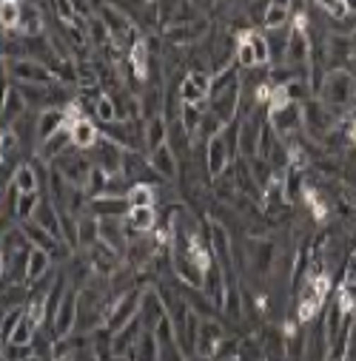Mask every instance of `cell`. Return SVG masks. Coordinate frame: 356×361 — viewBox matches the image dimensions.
Wrapping results in <instances>:
<instances>
[{
	"mask_svg": "<svg viewBox=\"0 0 356 361\" xmlns=\"http://www.w3.org/2000/svg\"><path fill=\"white\" fill-rule=\"evenodd\" d=\"M143 137H146V154H154L157 148L168 145V120L154 117V120L143 123Z\"/></svg>",
	"mask_w": 356,
	"mask_h": 361,
	"instance_id": "cell-21",
	"label": "cell"
},
{
	"mask_svg": "<svg viewBox=\"0 0 356 361\" xmlns=\"http://www.w3.org/2000/svg\"><path fill=\"white\" fill-rule=\"evenodd\" d=\"M268 126L280 140L305 131V103H285L280 109H268Z\"/></svg>",
	"mask_w": 356,
	"mask_h": 361,
	"instance_id": "cell-3",
	"label": "cell"
},
{
	"mask_svg": "<svg viewBox=\"0 0 356 361\" xmlns=\"http://www.w3.org/2000/svg\"><path fill=\"white\" fill-rule=\"evenodd\" d=\"M348 71L356 74V49H353V54H350V60H348Z\"/></svg>",
	"mask_w": 356,
	"mask_h": 361,
	"instance_id": "cell-48",
	"label": "cell"
},
{
	"mask_svg": "<svg viewBox=\"0 0 356 361\" xmlns=\"http://www.w3.org/2000/svg\"><path fill=\"white\" fill-rule=\"evenodd\" d=\"M345 276H348V279H356V250H350V256H348V264H345Z\"/></svg>",
	"mask_w": 356,
	"mask_h": 361,
	"instance_id": "cell-47",
	"label": "cell"
},
{
	"mask_svg": "<svg viewBox=\"0 0 356 361\" xmlns=\"http://www.w3.org/2000/svg\"><path fill=\"white\" fill-rule=\"evenodd\" d=\"M237 68L239 71H248V68H256V54H254V46L248 40V32L237 37Z\"/></svg>",
	"mask_w": 356,
	"mask_h": 361,
	"instance_id": "cell-35",
	"label": "cell"
},
{
	"mask_svg": "<svg viewBox=\"0 0 356 361\" xmlns=\"http://www.w3.org/2000/svg\"><path fill=\"white\" fill-rule=\"evenodd\" d=\"M350 43H353V49H356V32H353V35H350Z\"/></svg>",
	"mask_w": 356,
	"mask_h": 361,
	"instance_id": "cell-50",
	"label": "cell"
},
{
	"mask_svg": "<svg viewBox=\"0 0 356 361\" xmlns=\"http://www.w3.org/2000/svg\"><path fill=\"white\" fill-rule=\"evenodd\" d=\"M131 211L126 197H100V200H88V216L95 219H126Z\"/></svg>",
	"mask_w": 356,
	"mask_h": 361,
	"instance_id": "cell-9",
	"label": "cell"
},
{
	"mask_svg": "<svg viewBox=\"0 0 356 361\" xmlns=\"http://www.w3.org/2000/svg\"><path fill=\"white\" fill-rule=\"evenodd\" d=\"M69 120H66V111L63 109H49V111H40V120H37V145L46 142L49 137H54L60 128H66Z\"/></svg>",
	"mask_w": 356,
	"mask_h": 361,
	"instance_id": "cell-20",
	"label": "cell"
},
{
	"mask_svg": "<svg viewBox=\"0 0 356 361\" xmlns=\"http://www.w3.org/2000/svg\"><path fill=\"white\" fill-rule=\"evenodd\" d=\"M126 361H160V344H157L154 333L146 330V333L140 336V341L129 350Z\"/></svg>",
	"mask_w": 356,
	"mask_h": 361,
	"instance_id": "cell-26",
	"label": "cell"
},
{
	"mask_svg": "<svg viewBox=\"0 0 356 361\" xmlns=\"http://www.w3.org/2000/svg\"><path fill=\"white\" fill-rule=\"evenodd\" d=\"M245 262L248 270H254L256 279H271L277 267V245L271 239H254L245 247Z\"/></svg>",
	"mask_w": 356,
	"mask_h": 361,
	"instance_id": "cell-5",
	"label": "cell"
},
{
	"mask_svg": "<svg viewBox=\"0 0 356 361\" xmlns=\"http://www.w3.org/2000/svg\"><path fill=\"white\" fill-rule=\"evenodd\" d=\"M69 131H71V142H74V148H77V151H85V154H88V151H95L97 142L103 140L100 128L95 126V120H88V117L71 123Z\"/></svg>",
	"mask_w": 356,
	"mask_h": 361,
	"instance_id": "cell-14",
	"label": "cell"
},
{
	"mask_svg": "<svg viewBox=\"0 0 356 361\" xmlns=\"http://www.w3.org/2000/svg\"><path fill=\"white\" fill-rule=\"evenodd\" d=\"M191 361H214V358H211V355H194Z\"/></svg>",
	"mask_w": 356,
	"mask_h": 361,
	"instance_id": "cell-49",
	"label": "cell"
},
{
	"mask_svg": "<svg viewBox=\"0 0 356 361\" xmlns=\"http://www.w3.org/2000/svg\"><path fill=\"white\" fill-rule=\"evenodd\" d=\"M208 247L214 253L217 262H222L225 267H231V259H234V245H231V233L225 225L220 222H208Z\"/></svg>",
	"mask_w": 356,
	"mask_h": 361,
	"instance_id": "cell-13",
	"label": "cell"
},
{
	"mask_svg": "<svg viewBox=\"0 0 356 361\" xmlns=\"http://www.w3.org/2000/svg\"><path fill=\"white\" fill-rule=\"evenodd\" d=\"M92 154H95V157H92V162H95L100 171H106L109 176L123 173V159H126V151H123L117 142H112V140H106V137H103Z\"/></svg>",
	"mask_w": 356,
	"mask_h": 361,
	"instance_id": "cell-8",
	"label": "cell"
},
{
	"mask_svg": "<svg viewBox=\"0 0 356 361\" xmlns=\"http://www.w3.org/2000/svg\"><path fill=\"white\" fill-rule=\"evenodd\" d=\"M77 239L83 250H92L95 245H100V219L95 216H77Z\"/></svg>",
	"mask_w": 356,
	"mask_h": 361,
	"instance_id": "cell-25",
	"label": "cell"
},
{
	"mask_svg": "<svg viewBox=\"0 0 356 361\" xmlns=\"http://www.w3.org/2000/svg\"><path fill=\"white\" fill-rule=\"evenodd\" d=\"M26 111H29V106L20 94V88L6 82V92H4V123H6V128H12V123H18Z\"/></svg>",
	"mask_w": 356,
	"mask_h": 361,
	"instance_id": "cell-19",
	"label": "cell"
},
{
	"mask_svg": "<svg viewBox=\"0 0 356 361\" xmlns=\"http://www.w3.org/2000/svg\"><path fill=\"white\" fill-rule=\"evenodd\" d=\"M95 120L100 126H109V123H117V103L112 94H103L97 103H95Z\"/></svg>",
	"mask_w": 356,
	"mask_h": 361,
	"instance_id": "cell-37",
	"label": "cell"
},
{
	"mask_svg": "<svg viewBox=\"0 0 356 361\" xmlns=\"http://www.w3.org/2000/svg\"><path fill=\"white\" fill-rule=\"evenodd\" d=\"M316 100L331 109L339 117H345V111L356 103V74L348 71V68H331L325 77H322V85L316 92Z\"/></svg>",
	"mask_w": 356,
	"mask_h": 361,
	"instance_id": "cell-1",
	"label": "cell"
},
{
	"mask_svg": "<svg viewBox=\"0 0 356 361\" xmlns=\"http://www.w3.org/2000/svg\"><path fill=\"white\" fill-rule=\"evenodd\" d=\"M248 168H251V176H254V183L262 188V194H265V188H268L274 179H277V171L271 168V162L268 159H262V157H254V159H248Z\"/></svg>",
	"mask_w": 356,
	"mask_h": 361,
	"instance_id": "cell-33",
	"label": "cell"
},
{
	"mask_svg": "<svg viewBox=\"0 0 356 361\" xmlns=\"http://www.w3.org/2000/svg\"><path fill=\"white\" fill-rule=\"evenodd\" d=\"M20 20H23V4L20 0H4V4H0V23H4V32L18 35Z\"/></svg>",
	"mask_w": 356,
	"mask_h": 361,
	"instance_id": "cell-28",
	"label": "cell"
},
{
	"mask_svg": "<svg viewBox=\"0 0 356 361\" xmlns=\"http://www.w3.org/2000/svg\"><path fill=\"white\" fill-rule=\"evenodd\" d=\"M23 319H26V307H12V310H6V316H4V344L12 338L15 327H18Z\"/></svg>",
	"mask_w": 356,
	"mask_h": 361,
	"instance_id": "cell-41",
	"label": "cell"
},
{
	"mask_svg": "<svg viewBox=\"0 0 356 361\" xmlns=\"http://www.w3.org/2000/svg\"><path fill=\"white\" fill-rule=\"evenodd\" d=\"M183 302L197 313V316H203V319H211V313H217V307H214V302L200 290V288H186L183 285Z\"/></svg>",
	"mask_w": 356,
	"mask_h": 361,
	"instance_id": "cell-29",
	"label": "cell"
},
{
	"mask_svg": "<svg viewBox=\"0 0 356 361\" xmlns=\"http://www.w3.org/2000/svg\"><path fill=\"white\" fill-rule=\"evenodd\" d=\"M6 74L15 80V85H54L57 80H54V74L46 68V66H40V63H35V60H9L6 63Z\"/></svg>",
	"mask_w": 356,
	"mask_h": 361,
	"instance_id": "cell-6",
	"label": "cell"
},
{
	"mask_svg": "<svg viewBox=\"0 0 356 361\" xmlns=\"http://www.w3.org/2000/svg\"><path fill=\"white\" fill-rule=\"evenodd\" d=\"M248 40H251L254 54H256V68L271 66V51H268V40H265V32L251 29V32H248Z\"/></svg>",
	"mask_w": 356,
	"mask_h": 361,
	"instance_id": "cell-36",
	"label": "cell"
},
{
	"mask_svg": "<svg viewBox=\"0 0 356 361\" xmlns=\"http://www.w3.org/2000/svg\"><path fill=\"white\" fill-rule=\"evenodd\" d=\"M225 290H228V267L222 264V262H211L208 267H206V279H203V293L214 302V307L217 310H222V305H225Z\"/></svg>",
	"mask_w": 356,
	"mask_h": 361,
	"instance_id": "cell-7",
	"label": "cell"
},
{
	"mask_svg": "<svg viewBox=\"0 0 356 361\" xmlns=\"http://www.w3.org/2000/svg\"><path fill=\"white\" fill-rule=\"evenodd\" d=\"M88 264H92V270L95 274H103V276H112V274H117V270L123 267V253H117V250H112L109 245H95L92 250H88Z\"/></svg>",
	"mask_w": 356,
	"mask_h": 361,
	"instance_id": "cell-10",
	"label": "cell"
},
{
	"mask_svg": "<svg viewBox=\"0 0 356 361\" xmlns=\"http://www.w3.org/2000/svg\"><path fill=\"white\" fill-rule=\"evenodd\" d=\"M203 117H206V111H203V106H189V103H183V109H180V126H183V131L191 137V140H197V134H200V128H203Z\"/></svg>",
	"mask_w": 356,
	"mask_h": 361,
	"instance_id": "cell-31",
	"label": "cell"
},
{
	"mask_svg": "<svg viewBox=\"0 0 356 361\" xmlns=\"http://www.w3.org/2000/svg\"><path fill=\"white\" fill-rule=\"evenodd\" d=\"M126 225L131 233H140V236H148L160 228V216H157V208H131L129 216H126Z\"/></svg>",
	"mask_w": 356,
	"mask_h": 361,
	"instance_id": "cell-17",
	"label": "cell"
},
{
	"mask_svg": "<svg viewBox=\"0 0 356 361\" xmlns=\"http://www.w3.org/2000/svg\"><path fill=\"white\" fill-rule=\"evenodd\" d=\"M20 231H23V236L29 239V245L32 247H40V250H49V253H54L57 250V239L46 231V228H40L37 222H20Z\"/></svg>",
	"mask_w": 356,
	"mask_h": 361,
	"instance_id": "cell-24",
	"label": "cell"
},
{
	"mask_svg": "<svg viewBox=\"0 0 356 361\" xmlns=\"http://www.w3.org/2000/svg\"><path fill=\"white\" fill-rule=\"evenodd\" d=\"M114 361H120V358H114Z\"/></svg>",
	"mask_w": 356,
	"mask_h": 361,
	"instance_id": "cell-52",
	"label": "cell"
},
{
	"mask_svg": "<svg viewBox=\"0 0 356 361\" xmlns=\"http://www.w3.org/2000/svg\"><path fill=\"white\" fill-rule=\"evenodd\" d=\"M140 307H143V290H129L120 299H109V316H106V327L112 333L123 330L129 322L140 319Z\"/></svg>",
	"mask_w": 356,
	"mask_h": 361,
	"instance_id": "cell-4",
	"label": "cell"
},
{
	"mask_svg": "<svg viewBox=\"0 0 356 361\" xmlns=\"http://www.w3.org/2000/svg\"><path fill=\"white\" fill-rule=\"evenodd\" d=\"M262 361H265V358H262Z\"/></svg>",
	"mask_w": 356,
	"mask_h": 361,
	"instance_id": "cell-53",
	"label": "cell"
},
{
	"mask_svg": "<svg viewBox=\"0 0 356 361\" xmlns=\"http://www.w3.org/2000/svg\"><path fill=\"white\" fill-rule=\"evenodd\" d=\"M148 162H151V168L165 179V183H171V179L180 176V165H177V154L171 151V145H162V148H157L154 154H148Z\"/></svg>",
	"mask_w": 356,
	"mask_h": 361,
	"instance_id": "cell-18",
	"label": "cell"
},
{
	"mask_svg": "<svg viewBox=\"0 0 356 361\" xmlns=\"http://www.w3.org/2000/svg\"><path fill=\"white\" fill-rule=\"evenodd\" d=\"M288 37H291V26H285V29H268V32H265V40H268V51H271V66H285Z\"/></svg>",
	"mask_w": 356,
	"mask_h": 361,
	"instance_id": "cell-23",
	"label": "cell"
},
{
	"mask_svg": "<svg viewBox=\"0 0 356 361\" xmlns=\"http://www.w3.org/2000/svg\"><path fill=\"white\" fill-rule=\"evenodd\" d=\"M131 208H157V188L146 185V183H134L131 191L126 194Z\"/></svg>",
	"mask_w": 356,
	"mask_h": 361,
	"instance_id": "cell-34",
	"label": "cell"
},
{
	"mask_svg": "<svg viewBox=\"0 0 356 361\" xmlns=\"http://www.w3.org/2000/svg\"><path fill=\"white\" fill-rule=\"evenodd\" d=\"M18 142H20V140L15 137V131H12V128H4V162H6V159L15 154Z\"/></svg>",
	"mask_w": 356,
	"mask_h": 361,
	"instance_id": "cell-45",
	"label": "cell"
},
{
	"mask_svg": "<svg viewBox=\"0 0 356 361\" xmlns=\"http://www.w3.org/2000/svg\"><path fill=\"white\" fill-rule=\"evenodd\" d=\"M225 338V327L217 319H203L200 324V341H197V355H214L220 341Z\"/></svg>",
	"mask_w": 356,
	"mask_h": 361,
	"instance_id": "cell-16",
	"label": "cell"
},
{
	"mask_svg": "<svg viewBox=\"0 0 356 361\" xmlns=\"http://www.w3.org/2000/svg\"><path fill=\"white\" fill-rule=\"evenodd\" d=\"M43 9L46 6H35V4H23V20H20V32L18 37L32 40L43 35Z\"/></svg>",
	"mask_w": 356,
	"mask_h": 361,
	"instance_id": "cell-22",
	"label": "cell"
},
{
	"mask_svg": "<svg viewBox=\"0 0 356 361\" xmlns=\"http://www.w3.org/2000/svg\"><path fill=\"white\" fill-rule=\"evenodd\" d=\"M40 194H20V202H18V219L20 222H32L35 211L40 208Z\"/></svg>",
	"mask_w": 356,
	"mask_h": 361,
	"instance_id": "cell-38",
	"label": "cell"
},
{
	"mask_svg": "<svg viewBox=\"0 0 356 361\" xmlns=\"http://www.w3.org/2000/svg\"><path fill=\"white\" fill-rule=\"evenodd\" d=\"M29 361H43V358H37V355H35V358H29Z\"/></svg>",
	"mask_w": 356,
	"mask_h": 361,
	"instance_id": "cell-51",
	"label": "cell"
},
{
	"mask_svg": "<svg viewBox=\"0 0 356 361\" xmlns=\"http://www.w3.org/2000/svg\"><path fill=\"white\" fill-rule=\"evenodd\" d=\"M239 355V338H234V336H225L222 341H220V347L214 350V361H231V358H237Z\"/></svg>",
	"mask_w": 356,
	"mask_h": 361,
	"instance_id": "cell-40",
	"label": "cell"
},
{
	"mask_svg": "<svg viewBox=\"0 0 356 361\" xmlns=\"http://www.w3.org/2000/svg\"><path fill=\"white\" fill-rule=\"evenodd\" d=\"M291 18H294V6L291 4H268V15H265V29H285L291 26Z\"/></svg>",
	"mask_w": 356,
	"mask_h": 361,
	"instance_id": "cell-32",
	"label": "cell"
},
{
	"mask_svg": "<svg viewBox=\"0 0 356 361\" xmlns=\"http://www.w3.org/2000/svg\"><path fill=\"white\" fill-rule=\"evenodd\" d=\"M242 12H245V18H248L251 26H262V29H265V15H268V4H245Z\"/></svg>",
	"mask_w": 356,
	"mask_h": 361,
	"instance_id": "cell-42",
	"label": "cell"
},
{
	"mask_svg": "<svg viewBox=\"0 0 356 361\" xmlns=\"http://www.w3.org/2000/svg\"><path fill=\"white\" fill-rule=\"evenodd\" d=\"M231 165H234V162H231V157H228V145H225L222 134L214 137V140H208V142H206V168H208V176H211V179H220Z\"/></svg>",
	"mask_w": 356,
	"mask_h": 361,
	"instance_id": "cell-11",
	"label": "cell"
},
{
	"mask_svg": "<svg viewBox=\"0 0 356 361\" xmlns=\"http://www.w3.org/2000/svg\"><path fill=\"white\" fill-rule=\"evenodd\" d=\"M180 100H183V103H189V106H206L208 94H203L191 80H186V77H183V82H180Z\"/></svg>",
	"mask_w": 356,
	"mask_h": 361,
	"instance_id": "cell-39",
	"label": "cell"
},
{
	"mask_svg": "<svg viewBox=\"0 0 356 361\" xmlns=\"http://www.w3.org/2000/svg\"><path fill=\"white\" fill-rule=\"evenodd\" d=\"M20 299H26L23 285H12V288L6 285V293H4V305H6V310H9V305H12V307H20V305H18Z\"/></svg>",
	"mask_w": 356,
	"mask_h": 361,
	"instance_id": "cell-44",
	"label": "cell"
},
{
	"mask_svg": "<svg viewBox=\"0 0 356 361\" xmlns=\"http://www.w3.org/2000/svg\"><path fill=\"white\" fill-rule=\"evenodd\" d=\"M69 148H74V142H71V131H69V126L66 128H60L54 137H49L46 142H40L37 145V157H40V162H54V159H60Z\"/></svg>",
	"mask_w": 356,
	"mask_h": 361,
	"instance_id": "cell-15",
	"label": "cell"
},
{
	"mask_svg": "<svg viewBox=\"0 0 356 361\" xmlns=\"http://www.w3.org/2000/svg\"><path fill=\"white\" fill-rule=\"evenodd\" d=\"M311 282H314V290H316L322 299L331 296V288H333V279H331V276H319V279H311Z\"/></svg>",
	"mask_w": 356,
	"mask_h": 361,
	"instance_id": "cell-46",
	"label": "cell"
},
{
	"mask_svg": "<svg viewBox=\"0 0 356 361\" xmlns=\"http://www.w3.org/2000/svg\"><path fill=\"white\" fill-rule=\"evenodd\" d=\"M52 168H57V171L69 179V185H71V188L85 191L88 176H92V171H95V162H92V157H88L85 151L69 148L60 159H54V162H52Z\"/></svg>",
	"mask_w": 356,
	"mask_h": 361,
	"instance_id": "cell-2",
	"label": "cell"
},
{
	"mask_svg": "<svg viewBox=\"0 0 356 361\" xmlns=\"http://www.w3.org/2000/svg\"><path fill=\"white\" fill-rule=\"evenodd\" d=\"M52 253L49 250H40V247H32V256H29V274H26V282H43L49 279V270H52Z\"/></svg>",
	"mask_w": 356,
	"mask_h": 361,
	"instance_id": "cell-27",
	"label": "cell"
},
{
	"mask_svg": "<svg viewBox=\"0 0 356 361\" xmlns=\"http://www.w3.org/2000/svg\"><path fill=\"white\" fill-rule=\"evenodd\" d=\"M29 358H35V347L4 344V361H29Z\"/></svg>",
	"mask_w": 356,
	"mask_h": 361,
	"instance_id": "cell-43",
	"label": "cell"
},
{
	"mask_svg": "<svg viewBox=\"0 0 356 361\" xmlns=\"http://www.w3.org/2000/svg\"><path fill=\"white\" fill-rule=\"evenodd\" d=\"M165 316H168V307H165V302H162L160 290H154V288L143 290V307H140L143 327H146L148 333H154V330H157V324H160Z\"/></svg>",
	"mask_w": 356,
	"mask_h": 361,
	"instance_id": "cell-12",
	"label": "cell"
},
{
	"mask_svg": "<svg viewBox=\"0 0 356 361\" xmlns=\"http://www.w3.org/2000/svg\"><path fill=\"white\" fill-rule=\"evenodd\" d=\"M12 183L18 185V191H20V194H37L40 173L35 171V165H32V162H23V165H18V168H15Z\"/></svg>",
	"mask_w": 356,
	"mask_h": 361,
	"instance_id": "cell-30",
	"label": "cell"
}]
</instances>
